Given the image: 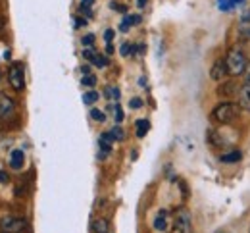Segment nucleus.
Here are the masks:
<instances>
[{
    "label": "nucleus",
    "mask_w": 250,
    "mask_h": 233,
    "mask_svg": "<svg viewBox=\"0 0 250 233\" xmlns=\"http://www.w3.org/2000/svg\"><path fill=\"white\" fill-rule=\"evenodd\" d=\"M225 67H227V75H231V77L243 75V73L247 71V67H249V60H247L245 50L239 48V46H233V48L227 52Z\"/></svg>",
    "instance_id": "obj_1"
},
{
    "label": "nucleus",
    "mask_w": 250,
    "mask_h": 233,
    "mask_svg": "<svg viewBox=\"0 0 250 233\" xmlns=\"http://www.w3.org/2000/svg\"><path fill=\"white\" fill-rule=\"evenodd\" d=\"M241 114V104H235V102H221L214 108L212 112V120L218 122L221 126H229L233 124Z\"/></svg>",
    "instance_id": "obj_2"
},
{
    "label": "nucleus",
    "mask_w": 250,
    "mask_h": 233,
    "mask_svg": "<svg viewBox=\"0 0 250 233\" xmlns=\"http://www.w3.org/2000/svg\"><path fill=\"white\" fill-rule=\"evenodd\" d=\"M8 81L12 85L14 91H23L25 89V71H23V64L20 62H14L10 69H8Z\"/></svg>",
    "instance_id": "obj_3"
},
{
    "label": "nucleus",
    "mask_w": 250,
    "mask_h": 233,
    "mask_svg": "<svg viewBox=\"0 0 250 233\" xmlns=\"http://www.w3.org/2000/svg\"><path fill=\"white\" fill-rule=\"evenodd\" d=\"M173 230L175 233H192V222H190V214L187 208H177L175 216H173Z\"/></svg>",
    "instance_id": "obj_4"
},
{
    "label": "nucleus",
    "mask_w": 250,
    "mask_h": 233,
    "mask_svg": "<svg viewBox=\"0 0 250 233\" xmlns=\"http://www.w3.org/2000/svg\"><path fill=\"white\" fill-rule=\"evenodd\" d=\"M0 230L4 233H21L25 230V220L16 216H6L0 220Z\"/></svg>",
    "instance_id": "obj_5"
},
{
    "label": "nucleus",
    "mask_w": 250,
    "mask_h": 233,
    "mask_svg": "<svg viewBox=\"0 0 250 233\" xmlns=\"http://www.w3.org/2000/svg\"><path fill=\"white\" fill-rule=\"evenodd\" d=\"M16 112V102L6 93H0V120H10Z\"/></svg>",
    "instance_id": "obj_6"
},
{
    "label": "nucleus",
    "mask_w": 250,
    "mask_h": 233,
    "mask_svg": "<svg viewBox=\"0 0 250 233\" xmlns=\"http://www.w3.org/2000/svg\"><path fill=\"white\" fill-rule=\"evenodd\" d=\"M241 106L245 110H250V64L245 71V81H243V89H241Z\"/></svg>",
    "instance_id": "obj_7"
},
{
    "label": "nucleus",
    "mask_w": 250,
    "mask_h": 233,
    "mask_svg": "<svg viewBox=\"0 0 250 233\" xmlns=\"http://www.w3.org/2000/svg\"><path fill=\"white\" fill-rule=\"evenodd\" d=\"M83 56H85V60H89V62L94 64L96 67L108 66V58H106V56H102V54H98V52L93 50V48H85V50H83Z\"/></svg>",
    "instance_id": "obj_8"
},
{
    "label": "nucleus",
    "mask_w": 250,
    "mask_h": 233,
    "mask_svg": "<svg viewBox=\"0 0 250 233\" xmlns=\"http://www.w3.org/2000/svg\"><path fill=\"white\" fill-rule=\"evenodd\" d=\"M100 160H104L108 154H110V150H112V143H114V137L110 133H102L100 135Z\"/></svg>",
    "instance_id": "obj_9"
},
{
    "label": "nucleus",
    "mask_w": 250,
    "mask_h": 233,
    "mask_svg": "<svg viewBox=\"0 0 250 233\" xmlns=\"http://www.w3.org/2000/svg\"><path fill=\"white\" fill-rule=\"evenodd\" d=\"M23 164H25V154H23V150H21V148L12 150V152H10V166L14 168V169H21Z\"/></svg>",
    "instance_id": "obj_10"
},
{
    "label": "nucleus",
    "mask_w": 250,
    "mask_h": 233,
    "mask_svg": "<svg viewBox=\"0 0 250 233\" xmlns=\"http://www.w3.org/2000/svg\"><path fill=\"white\" fill-rule=\"evenodd\" d=\"M239 35L243 39H250V10H247L239 20Z\"/></svg>",
    "instance_id": "obj_11"
},
{
    "label": "nucleus",
    "mask_w": 250,
    "mask_h": 233,
    "mask_svg": "<svg viewBox=\"0 0 250 233\" xmlns=\"http://www.w3.org/2000/svg\"><path fill=\"white\" fill-rule=\"evenodd\" d=\"M210 75H212V79H216V81H223V79H225V75H227L225 60H218V62L212 66V71H210Z\"/></svg>",
    "instance_id": "obj_12"
},
{
    "label": "nucleus",
    "mask_w": 250,
    "mask_h": 233,
    "mask_svg": "<svg viewBox=\"0 0 250 233\" xmlns=\"http://www.w3.org/2000/svg\"><path fill=\"white\" fill-rule=\"evenodd\" d=\"M167 226H169V214H167L166 210H160L156 220H154V230H156V232H166Z\"/></svg>",
    "instance_id": "obj_13"
},
{
    "label": "nucleus",
    "mask_w": 250,
    "mask_h": 233,
    "mask_svg": "<svg viewBox=\"0 0 250 233\" xmlns=\"http://www.w3.org/2000/svg\"><path fill=\"white\" fill-rule=\"evenodd\" d=\"M141 23V16H125L124 21H122V25H120V31H129V27H133V25H139Z\"/></svg>",
    "instance_id": "obj_14"
},
{
    "label": "nucleus",
    "mask_w": 250,
    "mask_h": 233,
    "mask_svg": "<svg viewBox=\"0 0 250 233\" xmlns=\"http://www.w3.org/2000/svg\"><path fill=\"white\" fill-rule=\"evenodd\" d=\"M243 158V152L241 150H233V152H225L223 156H221V162H225V164H235V162H239Z\"/></svg>",
    "instance_id": "obj_15"
},
{
    "label": "nucleus",
    "mask_w": 250,
    "mask_h": 233,
    "mask_svg": "<svg viewBox=\"0 0 250 233\" xmlns=\"http://www.w3.org/2000/svg\"><path fill=\"white\" fill-rule=\"evenodd\" d=\"M93 230L94 233H110V226H108V222L104 218H98V220L93 222Z\"/></svg>",
    "instance_id": "obj_16"
},
{
    "label": "nucleus",
    "mask_w": 250,
    "mask_h": 233,
    "mask_svg": "<svg viewBox=\"0 0 250 233\" xmlns=\"http://www.w3.org/2000/svg\"><path fill=\"white\" fill-rule=\"evenodd\" d=\"M135 126H137V137L139 139H143L145 135L148 133V129H150V122L148 120H139Z\"/></svg>",
    "instance_id": "obj_17"
},
{
    "label": "nucleus",
    "mask_w": 250,
    "mask_h": 233,
    "mask_svg": "<svg viewBox=\"0 0 250 233\" xmlns=\"http://www.w3.org/2000/svg\"><path fill=\"white\" fill-rule=\"evenodd\" d=\"M93 4H94V0H81V6H79L81 14L87 16V18H91V16H93Z\"/></svg>",
    "instance_id": "obj_18"
},
{
    "label": "nucleus",
    "mask_w": 250,
    "mask_h": 233,
    "mask_svg": "<svg viewBox=\"0 0 250 233\" xmlns=\"http://www.w3.org/2000/svg\"><path fill=\"white\" fill-rule=\"evenodd\" d=\"M104 95H106L108 99L120 100V89H118V87H106V89H104Z\"/></svg>",
    "instance_id": "obj_19"
},
{
    "label": "nucleus",
    "mask_w": 250,
    "mask_h": 233,
    "mask_svg": "<svg viewBox=\"0 0 250 233\" xmlns=\"http://www.w3.org/2000/svg\"><path fill=\"white\" fill-rule=\"evenodd\" d=\"M96 100H98V93H96V91H89V93L83 95V102H85V104H94Z\"/></svg>",
    "instance_id": "obj_20"
},
{
    "label": "nucleus",
    "mask_w": 250,
    "mask_h": 233,
    "mask_svg": "<svg viewBox=\"0 0 250 233\" xmlns=\"http://www.w3.org/2000/svg\"><path fill=\"white\" fill-rule=\"evenodd\" d=\"M135 44H131V42H124L122 44V56H131V54H135Z\"/></svg>",
    "instance_id": "obj_21"
},
{
    "label": "nucleus",
    "mask_w": 250,
    "mask_h": 233,
    "mask_svg": "<svg viewBox=\"0 0 250 233\" xmlns=\"http://www.w3.org/2000/svg\"><path fill=\"white\" fill-rule=\"evenodd\" d=\"M218 6L221 12H229V10H233L235 8V4H233V0H218Z\"/></svg>",
    "instance_id": "obj_22"
},
{
    "label": "nucleus",
    "mask_w": 250,
    "mask_h": 233,
    "mask_svg": "<svg viewBox=\"0 0 250 233\" xmlns=\"http://www.w3.org/2000/svg\"><path fill=\"white\" fill-rule=\"evenodd\" d=\"M81 83H83L85 87H94V85H96V77H94L93 73H87V75H83Z\"/></svg>",
    "instance_id": "obj_23"
},
{
    "label": "nucleus",
    "mask_w": 250,
    "mask_h": 233,
    "mask_svg": "<svg viewBox=\"0 0 250 233\" xmlns=\"http://www.w3.org/2000/svg\"><path fill=\"white\" fill-rule=\"evenodd\" d=\"M91 118H93L94 122H104L106 120V114L102 110H98V108H93L91 110Z\"/></svg>",
    "instance_id": "obj_24"
},
{
    "label": "nucleus",
    "mask_w": 250,
    "mask_h": 233,
    "mask_svg": "<svg viewBox=\"0 0 250 233\" xmlns=\"http://www.w3.org/2000/svg\"><path fill=\"white\" fill-rule=\"evenodd\" d=\"M110 135L114 137V141H124L125 139V133H124V129L120 127V126H116L112 131H110Z\"/></svg>",
    "instance_id": "obj_25"
},
{
    "label": "nucleus",
    "mask_w": 250,
    "mask_h": 233,
    "mask_svg": "<svg viewBox=\"0 0 250 233\" xmlns=\"http://www.w3.org/2000/svg\"><path fill=\"white\" fill-rule=\"evenodd\" d=\"M110 8H112V10H116V12H122V14H125V12H127V6L120 4V2H114V0L110 2Z\"/></svg>",
    "instance_id": "obj_26"
},
{
    "label": "nucleus",
    "mask_w": 250,
    "mask_h": 233,
    "mask_svg": "<svg viewBox=\"0 0 250 233\" xmlns=\"http://www.w3.org/2000/svg\"><path fill=\"white\" fill-rule=\"evenodd\" d=\"M81 42H83V46L91 48V46L94 44V35H85V37L81 39Z\"/></svg>",
    "instance_id": "obj_27"
},
{
    "label": "nucleus",
    "mask_w": 250,
    "mask_h": 233,
    "mask_svg": "<svg viewBox=\"0 0 250 233\" xmlns=\"http://www.w3.org/2000/svg\"><path fill=\"white\" fill-rule=\"evenodd\" d=\"M114 112H116V122L120 124V122L124 120V110H122L120 106H114Z\"/></svg>",
    "instance_id": "obj_28"
},
{
    "label": "nucleus",
    "mask_w": 250,
    "mask_h": 233,
    "mask_svg": "<svg viewBox=\"0 0 250 233\" xmlns=\"http://www.w3.org/2000/svg\"><path fill=\"white\" fill-rule=\"evenodd\" d=\"M114 29H106V33H104V39H106V42L108 44H112V39H114Z\"/></svg>",
    "instance_id": "obj_29"
},
{
    "label": "nucleus",
    "mask_w": 250,
    "mask_h": 233,
    "mask_svg": "<svg viewBox=\"0 0 250 233\" xmlns=\"http://www.w3.org/2000/svg\"><path fill=\"white\" fill-rule=\"evenodd\" d=\"M129 106H131V108H141V106H143V100H141V99H131Z\"/></svg>",
    "instance_id": "obj_30"
},
{
    "label": "nucleus",
    "mask_w": 250,
    "mask_h": 233,
    "mask_svg": "<svg viewBox=\"0 0 250 233\" xmlns=\"http://www.w3.org/2000/svg\"><path fill=\"white\" fill-rule=\"evenodd\" d=\"M77 21H75V27H81V25H85L87 23V20H83V18H75Z\"/></svg>",
    "instance_id": "obj_31"
},
{
    "label": "nucleus",
    "mask_w": 250,
    "mask_h": 233,
    "mask_svg": "<svg viewBox=\"0 0 250 233\" xmlns=\"http://www.w3.org/2000/svg\"><path fill=\"white\" fill-rule=\"evenodd\" d=\"M8 181V173L6 171H0V183H6Z\"/></svg>",
    "instance_id": "obj_32"
},
{
    "label": "nucleus",
    "mask_w": 250,
    "mask_h": 233,
    "mask_svg": "<svg viewBox=\"0 0 250 233\" xmlns=\"http://www.w3.org/2000/svg\"><path fill=\"white\" fill-rule=\"evenodd\" d=\"M137 6H139V8H145V6H146V0H137Z\"/></svg>",
    "instance_id": "obj_33"
},
{
    "label": "nucleus",
    "mask_w": 250,
    "mask_h": 233,
    "mask_svg": "<svg viewBox=\"0 0 250 233\" xmlns=\"http://www.w3.org/2000/svg\"><path fill=\"white\" fill-rule=\"evenodd\" d=\"M112 52H114V46H112V44H108V46H106V54H112Z\"/></svg>",
    "instance_id": "obj_34"
},
{
    "label": "nucleus",
    "mask_w": 250,
    "mask_h": 233,
    "mask_svg": "<svg viewBox=\"0 0 250 233\" xmlns=\"http://www.w3.org/2000/svg\"><path fill=\"white\" fill-rule=\"evenodd\" d=\"M243 2H245V0H233V4H235V6H237V4H243Z\"/></svg>",
    "instance_id": "obj_35"
},
{
    "label": "nucleus",
    "mask_w": 250,
    "mask_h": 233,
    "mask_svg": "<svg viewBox=\"0 0 250 233\" xmlns=\"http://www.w3.org/2000/svg\"><path fill=\"white\" fill-rule=\"evenodd\" d=\"M2 27H4V21H2V20H0V29H2Z\"/></svg>",
    "instance_id": "obj_36"
}]
</instances>
